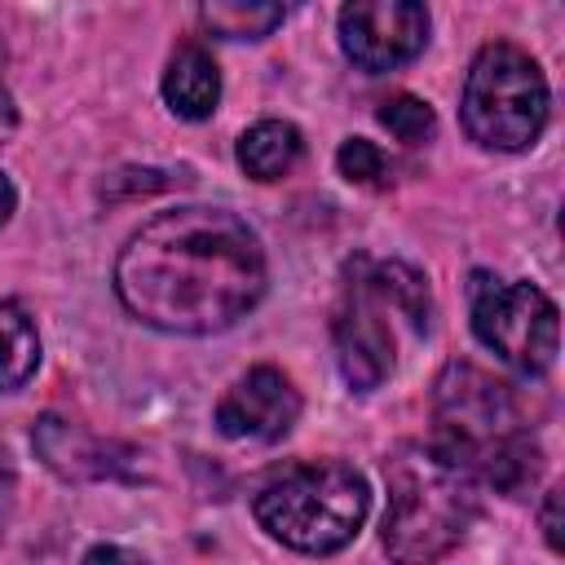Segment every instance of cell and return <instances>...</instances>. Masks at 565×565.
Wrapping results in <instances>:
<instances>
[{
    "mask_svg": "<svg viewBox=\"0 0 565 565\" xmlns=\"http://www.w3.org/2000/svg\"><path fill=\"white\" fill-rule=\"evenodd\" d=\"M269 282L256 230L225 207L154 212L115 256L119 305L168 335H216L247 318Z\"/></svg>",
    "mask_w": 565,
    "mask_h": 565,
    "instance_id": "cell-1",
    "label": "cell"
},
{
    "mask_svg": "<svg viewBox=\"0 0 565 565\" xmlns=\"http://www.w3.org/2000/svg\"><path fill=\"white\" fill-rule=\"evenodd\" d=\"M433 446L455 459L472 481L503 494H525L543 472V450L521 419L503 380L472 362H446L433 384Z\"/></svg>",
    "mask_w": 565,
    "mask_h": 565,
    "instance_id": "cell-2",
    "label": "cell"
},
{
    "mask_svg": "<svg viewBox=\"0 0 565 565\" xmlns=\"http://www.w3.org/2000/svg\"><path fill=\"white\" fill-rule=\"evenodd\" d=\"M433 313L428 278L406 260H366L358 256L344 269L335 305V358L349 388L371 393L397 366L402 335H424Z\"/></svg>",
    "mask_w": 565,
    "mask_h": 565,
    "instance_id": "cell-3",
    "label": "cell"
},
{
    "mask_svg": "<svg viewBox=\"0 0 565 565\" xmlns=\"http://www.w3.org/2000/svg\"><path fill=\"white\" fill-rule=\"evenodd\" d=\"M384 552L393 565H433L455 552L477 521V481L433 441H406L384 463Z\"/></svg>",
    "mask_w": 565,
    "mask_h": 565,
    "instance_id": "cell-4",
    "label": "cell"
},
{
    "mask_svg": "<svg viewBox=\"0 0 565 565\" xmlns=\"http://www.w3.org/2000/svg\"><path fill=\"white\" fill-rule=\"evenodd\" d=\"M252 512L260 530L282 547L305 556H331L358 539L371 512V490L362 472L340 459H300L260 486Z\"/></svg>",
    "mask_w": 565,
    "mask_h": 565,
    "instance_id": "cell-5",
    "label": "cell"
},
{
    "mask_svg": "<svg viewBox=\"0 0 565 565\" xmlns=\"http://www.w3.org/2000/svg\"><path fill=\"white\" fill-rule=\"evenodd\" d=\"M547 102L552 97L539 62L525 49L494 40L481 44L468 66L459 119L477 146L512 154L539 141V132L547 128Z\"/></svg>",
    "mask_w": 565,
    "mask_h": 565,
    "instance_id": "cell-6",
    "label": "cell"
},
{
    "mask_svg": "<svg viewBox=\"0 0 565 565\" xmlns=\"http://www.w3.org/2000/svg\"><path fill=\"white\" fill-rule=\"evenodd\" d=\"M472 331L521 375H543L556 362V305L534 282H508L486 269L472 274Z\"/></svg>",
    "mask_w": 565,
    "mask_h": 565,
    "instance_id": "cell-7",
    "label": "cell"
},
{
    "mask_svg": "<svg viewBox=\"0 0 565 565\" xmlns=\"http://www.w3.org/2000/svg\"><path fill=\"white\" fill-rule=\"evenodd\" d=\"M428 44V9L415 0H353L340 9V49L366 71L384 75L419 57Z\"/></svg>",
    "mask_w": 565,
    "mask_h": 565,
    "instance_id": "cell-8",
    "label": "cell"
},
{
    "mask_svg": "<svg viewBox=\"0 0 565 565\" xmlns=\"http://www.w3.org/2000/svg\"><path fill=\"white\" fill-rule=\"evenodd\" d=\"M300 419V388L278 366H252L216 402V428L230 441H278Z\"/></svg>",
    "mask_w": 565,
    "mask_h": 565,
    "instance_id": "cell-9",
    "label": "cell"
},
{
    "mask_svg": "<svg viewBox=\"0 0 565 565\" xmlns=\"http://www.w3.org/2000/svg\"><path fill=\"white\" fill-rule=\"evenodd\" d=\"M35 450L44 455V463L57 472V477H75V481H102V477H124V463L119 459L124 450L57 419V415H44L35 424Z\"/></svg>",
    "mask_w": 565,
    "mask_h": 565,
    "instance_id": "cell-10",
    "label": "cell"
},
{
    "mask_svg": "<svg viewBox=\"0 0 565 565\" xmlns=\"http://www.w3.org/2000/svg\"><path fill=\"white\" fill-rule=\"evenodd\" d=\"M163 102L177 119H207L221 102V71L199 40H185L163 71Z\"/></svg>",
    "mask_w": 565,
    "mask_h": 565,
    "instance_id": "cell-11",
    "label": "cell"
},
{
    "mask_svg": "<svg viewBox=\"0 0 565 565\" xmlns=\"http://www.w3.org/2000/svg\"><path fill=\"white\" fill-rule=\"evenodd\" d=\"M305 150V137L296 124L287 119H260L252 124L243 137H238V168L252 177V181H278L296 168Z\"/></svg>",
    "mask_w": 565,
    "mask_h": 565,
    "instance_id": "cell-12",
    "label": "cell"
},
{
    "mask_svg": "<svg viewBox=\"0 0 565 565\" xmlns=\"http://www.w3.org/2000/svg\"><path fill=\"white\" fill-rule=\"evenodd\" d=\"M40 366V331L18 300H0V393L22 388Z\"/></svg>",
    "mask_w": 565,
    "mask_h": 565,
    "instance_id": "cell-13",
    "label": "cell"
},
{
    "mask_svg": "<svg viewBox=\"0 0 565 565\" xmlns=\"http://www.w3.org/2000/svg\"><path fill=\"white\" fill-rule=\"evenodd\" d=\"M287 9L282 4H260V0H212L199 9V22L221 35V40H265L274 26H282Z\"/></svg>",
    "mask_w": 565,
    "mask_h": 565,
    "instance_id": "cell-14",
    "label": "cell"
},
{
    "mask_svg": "<svg viewBox=\"0 0 565 565\" xmlns=\"http://www.w3.org/2000/svg\"><path fill=\"white\" fill-rule=\"evenodd\" d=\"M375 115H380V124H384L397 141H406V146H419V141H424V137H433V128H437L433 106H428L424 97H411V93L384 97Z\"/></svg>",
    "mask_w": 565,
    "mask_h": 565,
    "instance_id": "cell-15",
    "label": "cell"
},
{
    "mask_svg": "<svg viewBox=\"0 0 565 565\" xmlns=\"http://www.w3.org/2000/svg\"><path fill=\"white\" fill-rule=\"evenodd\" d=\"M335 168L353 185H388V172H393L388 159H384V150L375 141H366V137H349L335 150Z\"/></svg>",
    "mask_w": 565,
    "mask_h": 565,
    "instance_id": "cell-16",
    "label": "cell"
},
{
    "mask_svg": "<svg viewBox=\"0 0 565 565\" xmlns=\"http://www.w3.org/2000/svg\"><path fill=\"white\" fill-rule=\"evenodd\" d=\"M79 565H146L132 547H119V543H97V547H88L84 552V561Z\"/></svg>",
    "mask_w": 565,
    "mask_h": 565,
    "instance_id": "cell-17",
    "label": "cell"
},
{
    "mask_svg": "<svg viewBox=\"0 0 565 565\" xmlns=\"http://www.w3.org/2000/svg\"><path fill=\"white\" fill-rule=\"evenodd\" d=\"M13 490H18V472H13L9 450L0 446V534H4V525H9V516H13Z\"/></svg>",
    "mask_w": 565,
    "mask_h": 565,
    "instance_id": "cell-18",
    "label": "cell"
},
{
    "mask_svg": "<svg viewBox=\"0 0 565 565\" xmlns=\"http://www.w3.org/2000/svg\"><path fill=\"white\" fill-rule=\"evenodd\" d=\"M543 539L552 552H561V490H547L543 499Z\"/></svg>",
    "mask_w": 565,
    "mask_h": 565,
    "instance_id": "cell-19",
    "label": "cell"
},
{
    "mask_svg": "<svg viewBox=\"0 0 565 565\" xmlns=\"http://www.w3.org/2000/svg\"><path fill=\"white\" fill-rule=\"evenodd\" d=\"M0 71H4V49H0ZM9 128H13V102H9V93L0 84V137H9Z\"/></svg>",
    "mask_w": 565,
    "mask_h": 565,
    "instance_id": "cell-20",
    "label": "cell"
},
{
    "mask_svg": "<svg viewBox=\"0 0 565 565\" xmlns=\"http://www.w3.org/2000/svg\"><path fill=\"white\" fill-rule=\"evenodd\" d=\"M13 203H18V194H13V181L0 172V225L13 216Z\"/></svg>",
    "mask_w": 565,
    "mask_h": 565,
    "instance_id": "cell-21",
    "label": "cell"
}]
</instances>
